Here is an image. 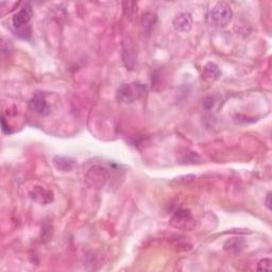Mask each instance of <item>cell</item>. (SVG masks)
Masks as SVG:
<instances>
[{
	"mask_svg": "<svg viewBox=\"0 0 272 272\" xmlns=\"http://www.w3.org/2000/svg\"><path fill=\"white\" fill-rule=\"evenodd\" d=\"M33 15L32 7L29 3H25L17 11L12 17L13 32L16 36L22 39H29L32 36V28L30 20Z\"/></svg>",
	"mask_w": 272,
	"mask_h": 272,
	"instance_id": "cell-1",
	"label": "cell"
},
{
	"mask_svg": "<svg viewBox=\"0 0 272 272\" xmlns=\"http://www.w3.org/2000/svg\"><path fill=\"white\" fill-rule=\"evenodd\" d=\"M147 92L148 86L146 84L140 81H134L120 86L117 91V100L121 103H133L141 100L147 95Z\"/></svg>",
	"mask_w": 272,
	"mask_h": 272,
	"instance_id": "cell-2",
	"label": "cell"
},
{
	"mask_svg": "<svg viewBox=\"0 0 272 272\" xmlns=\"http://www.w3.org/2000/svg\"><path fill=\"white\" fill-rule=\"evenodd\" d=\"M233 18V11L227 2L219 1L210 10L207 15L208 24L215 28L227 27Z\"/></svg>",
	"mask_w": 272,
	"mask_h": 272,
	"instance_id": "cell-3",
	"label": "cell"
},
{
	"mask_svg": "<svg viewBox=\"0 0 272 272\" xmlns=\"http://www.w3.org/2000/svg\"><path fill=\"white\" fill-rule=\"evenodd\" d=\"M109 178V171L106 167L99 165L92 166L86 173V182L92 188H101L106 185Z\"/></svg>",
	"mask_w": 272,
	"mask_h": 272,
	"instance_id": "cell-4",
	"label": "cell"
},
{
	"mask_svg": "<svg viewBox=\"0 0 272 272\" xmlns=\"http://www.w3.org/2000/svg\"><path fill=\"white\" fill-rule=\"evenodd\" d=\"M29 109L36 114L43 115V116H47L50 114V109L47 100H46V95L42 91H36L33 95L30 101H29Z\"/></svg>",
	"mask_w": 272,
	"mask_h": 272,
	"instance_id": "cell-5",
	"label": "cell"
},
{
	"mask_svg": "<svg viewBox=\"0 0 272 272\" xmlns=\"http://www.w3.org/2000/svg\"><path fill=\"white\" fill-rule=\"evenodd\" d=\"M171 224L180 229H192L194 227V219L192 214L187 210H179L173 214L170 220Z\"/></svg>",
	"mask_w": 272,
	"mask_h": 272,
	"instance_id": "cell-6",
	"label": "cell"
},
{
	"mask_svg": "<svg viewBox=\"0 0 272 272\" xmlns=\"http://www.w3.org/2000/svg\"><path fill=\"white\" fill-rule=\"evenodd\" d=\"M30 197L33 201L40 205H47L54 201V194L50 190L42 186H36L30 192Z\"/></svg>",
	"mask_w": 272,
	"mask_h": 272,
	"instance_id": "cell-7",
	"label": "cell"
},
{
	"mask_svg": "<svg viewBox=\"0 0 272 272\" xmlns=\"http://www.w3.org/2000/svg\"><path fill=\"white\" fill-rule=\"evenodd\" d=\"M172 26L178 32H188L193 27V16L189 13H181L172 20Z\"/></svg>",
	"mask_w": 272,
	"mask_h": 272,
	"instance_id": "cell-8",
	"label": "cell"
},
{
	"mask_svg": "<svg viewBox=\"0 0 272 272\" xmlns=\"http://www.w3.org/2000/svg\"><path fill=\"white\" fill-rule=\"evenodd\" d=\"M203 78L207 81H215L217 80L221 74V71L219 69L218 65L213 62H208L203 67Z\"/></svg>",
	"mask_w": 272,
	"mask_h": 272,
	"instance_id": "cell-9",
	"label": "cell"
},
{
	"mask_svg": "<svg viewBox=\"0 0 272 272\" xmlns=\"http://www.w3.org/2000/svg\"><path fill=\"white\" fill-rule=\"evenodd\" d=\"M54 164L56 167V169H59L61 171H72L74 168V162L72 159L65 158V156H54Z\"/></svg>",
	"mask_w": 272,
	"mask_h": 272,
	"instance_id": "cell-10",
	"label": "cell"
},
{
	"mask_svg": "<svg viewBox=\"0 0 272 272\" xmlns=\"http://www.w3.org/2000/svg\"><path fill=\"white\" fill-rule=\"evenodd\" d=\"M245 247V240L241 238H232L225 241L223 246L225 251H231V252H239Z\"/></svg>",
	"mask_w": 272,
	"mask_h": 272,
	"instance_id": "cell-11",
	"label": "cell"
},
{
	"mask_svg": "<svg viewBox=\"0 0 272 272\" xmlns=\"http://www.w3.org/2000/svg\"><path fill=\"white\" fill-rule=\"evenodd\" d=\"M124 12L126 14L127 17H129V18H132L133 16L135 15V13L137 12V3L135 2H124Z\"/></svg>",
	"mask_w": 272,
	"mask_h": 272,
	"instance_id": "cell-12",
	"label": "cell"
},
{
	"mask_svg": "<svg viewBox=\"0 0 272 272\" xmlns=\"http://www.w3.org/2000/svg\"><path fill=\"white\" fill-rule=\"evenodd\" d=\"M271 264H272V260L270 258H264V259H260L259 262L257 263L256 266V269L258 271H271Z\"/></svg>",
	"mask_w": 272,
	"mask_h": 272,
	"instance_id": "cell-13",
	"label": "cell"
},
{
	"mask_svg": "<svg viewBox=\"0 0 272 272\" xmlns=\"http://www.w3.org/2000/svg\"><path fill=\"white\" fill-rule=\"evenodd\" d=\"M214 107V99L212 97H206L203 100V108L206 109H211Z\"/></svg>",
	"mask_w": 272,
	"mask_h": 272,
	"instance_id": "cell-14",
	"label": "cell"
},
{
	"mask_svg": "<svg viewBox=\"0 0 272 272\" xmlns=\"http://www.w3.org/2000/svg\"><path fill=\"white\" fill-rule=\"evenodd\" d=\"M1 125H2V131L3 133H5V134H10V133H12V131L10 130L9 127L5 125V120H4V117L1 118Z\"/></svg>",
	"mask_w": 272,
	"mask_h": 272,
	"instance_id": "cell-15",
	"label": "cell"
},
{
	"mask_svg": "<svg viewBox=\"0 0 272 272\" xmlns=\"http://www.w3.org/2000/svg\"><path fill=\"white\" fill-rule=\"evenodd\" d=\"M265 205H266V207L268 208L269 211L271 210V193H270V192L267 194V196H266V199H265Z\"/></svg>",
	"mask_w": 272,
	"mask_h": 272,
	"instance_id": "cell-16",
	"label": "cell"
}]
</instances>
